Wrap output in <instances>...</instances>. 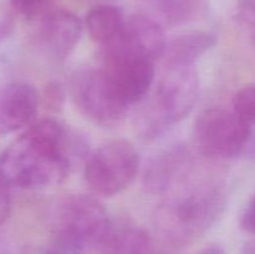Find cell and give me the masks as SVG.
Here are the masks:
<instances>
[{"label":"cell","instance_id":"3957f363","mask_svg":"<svg viewBox=\"0 0 255 254\" xmlns=\"http://www.w3.org/2000/svg\"><path fill=\"white\" fill-rule=\"evenodd\" d=\"M199 96V79L194 66H166L156 91L136 117L139 134L157 138L193 111Z\"/></svg>","mask_w":255,"mask_h":254},{"label":"cell","instance_id":"8992f818","mask_svg":"<svg viewBox=\"0 0 255 254\" xmlns=\"http://www.w3.org/2000/svg\"><path fill=\"white\" fill-rule=\"evenodd\" d=\"M252 126L242 121L233 110L212 107L198 116L193 127V141L207 158L229 159L247 148Z\"/></svg>","mask_w":255,"mask_h":254},{"label":"cell","instance_id":"2e32d148","mask_svg":"<svg viewBox=\"0 0 255 254\" xmlns=\"http://www.w3.org/2000/svg\"><path fill=\"white\" fill-rule=\"evenodd\" d=\"M125 22L126 17L124 12L114 5H96L87 12L86 16V27L90 36L101 47L119 36Z\"/></svg>","mask_w":255,"mask_h":254},{"label":"cell","instance_id":"ffe728a7","mask_svg":"<svg viewBox=\"0 0 255 254\" xmlns=\"http://www.w3.org/2000/svg\"><path fill=\"white\" fill-rule=\"evenodd\" d=\"M9 189L10 187L0 177V226H2L11 214V197Z\"/></svg>","mask_w":255,"mask_h":254},{"label":"cell","instance_id":"8fae6325","mask_svg":"<svg viewBox=\"0 0 255 254\" xmlns=\"http://www.w3.org/2000/svg\"><path fill=\"white\" fill-rule=\"evenodd\" d=\"M194 168V156L188 148L172 147L152 161L144 174V184L152 193L166 194L191 179Z\"/></svg>","mask_w":255,"mask_h":254},{"label":"cell","instance_id":"30bf717a","mask_svg":"<svg viewBox=\"0 0 255 254\" xmlns=\"http://www.w3.org/2000/svg\"><path fill=\"white\" fill-rule=\"evenodd\" d=\"M81 31V21L76 15L67 10H52L40 16L36 41L47 56L64 60L77 45Z\"/></svg>","mask_w":255,"mask_h":254},{"label":"cell","instance_id":"277c9868","mask_svg":"<svg viewBox=\"0 0 255 254\" xmlns=\"http://www.w3.org/2000/svg\"><path fill=\"white\" fill-rule=\"evenodd\" d=\"M112 227L106 208L94 197L67 196L54 206L50 254H81L100 247Z\"/></svg>","mask_w":255,"mask_h":254},{"label":"cell","instance_id":"5b68a950","mask_svg":"<svg viewBox=\"0 0 255 254\" xmlns=\"http://www.w3.org/2000/svg\"><path fill=\"white\" fill-rule=\"evenodd\" d=\"M139 169V154L131 142L115 139L102 144L85 164V179L96 196L112 197L128 188Z\"/></svg>","mask_w":255,"mask_h":254},{"label":"cell","instance_id":"ba28073f","mask_svg":"<svg viewBox=\"0 0 255 254\" xmlns=\"http://www.w3.org/2000/svg\"><path fill=\"white\" fill-rule=\"evenodd\" d=\"M167 39L161 24L149 15H132L124 29L110 44L102 46V55L146 59L156 62L164 55Z\"/></svg>","mask_w":255,"mask_h":254},{"label":"cell","instance_id":"9a60e30c","mask_svg":"<svg viewBox=\"0 0 255 254\" xmlns=\"http://www.w3.org/2000/svg\"><path fill=\"white\" fill-rule=\"evenodd\" d=\"M149 16L161 24L183 25L201 19L207 11V0H143Z\"/></svg>","mask_w":255,"mask_h":254},{"label":"cell","instance_id":"5bb4252c","mask_svg":"<svg viewBox=\"0 0 255 254\" xmlns=\"http://www.w3.org/2000/svg\"><path fill=\"white\" fill-rule=\"evenodd\" d=\"M102 254H157L154 244L143 229L131 224L115 226L99 247Z\"/></svg>","mask_w":255,"mask_h":254},{"label":"cell","instance_id":"7c38bea8","mask_svg":"<svg viewBox=\"0 0 255 254\" xmlns=\"http://www.w3.org/2000/svg\"><path fill=\"white\" fill-rule=\"evenodd\" d=\"M39 111V94L25 82H11L0 89V134L27 128Z\"/></svg>","mask_w":255,"mask_h":254},{"label":"cell","instance_id":"4fadbf2b","mask_svg":"<svg viewBox=\"0 0 255 254\" xmlns=\"http://www.w3.org/2000/svg\"><path fill=\"white\" fill-rule=\"evenodd\" d=\"M216 35L207 31H192L174 37L164 51L166 66H194V62L216 46Z\"/></svg>","mask_w":255,"mask_h":254},{"label":"cell","instance_id":"44dd1931","mask_svg":"<svg viewBox=\"0 0 255 254\" xmlns=\"http://www.w3.org/2000/svg\"><path fill=\"white\" fill-rule=\"evenodd\" d=\"M241 226L247 233L255 236V194L249 201L241 218Z\"/></svg>","mask_w":255,"mask_h":254},{"label":"cell","instance_id":"d6986e66","mask_svg":"<svg viewBox=\"0 0 255 254\" xmlns=\"http://www.w3.org/2000/svg\"><path fill=\"white\" fill-rule=\"evenodd\" d=\"M12 7L0 2V42L5 41L12 34L15 27V19Z\"/></svg>","mask_w":255,"mask_h":254},{"label":"cell","instance_id":"6da1fadb","mask_svg":"<svg viewBox=\"0 0 255 254\" xmlns=\"http://www.w3.org/2000/svg\"><path fill=\"white\" fill-rule=\"evenodd\" d=\"M81 139L55 119H42L0 154V177L10 188L44 189L61 184L77 156Z\"/></svg>","mask_w":255,"mask_h":254},{"label":"cell","instance_id":"e0dca14e","mask_svg":"<svg viewBox=\"0 0 255 254\" xmlns=\"http://www.w3.org/2000/svg\"><path fill=\"white\" fill-rule=\"evenodd\" d=\"M232 110L247 125H255V85L244 87L237 92Z\"/></svg>","mask_w":255,"mask_h":254},{"label":"cell","instance_id":"9c48e42d","mask_svg":"<svg viewBox=\"0 0 255 254\" xmlns=\"http://www.w3.org/2000/svg\"><path fill=\"white\" fill-rule=\"evenodd\" d=\"M102 70L127 105L142 101L154 81V61L127 56L104 57Z\"/></svg>","mask_w":255,"mask_h":254},{"label":"cell","instance_id":"52a82bcc","mask_svg":"<svg viewBox=\"0 0 255 254\" xmlns=\"http://www.w3.org/2000/svg\"><path fill=\"white\" fill-rule=\"evenodd\" d=\"M70 94L80 111L102 126L120 124L128 110L102 69L75 72L70 80Z\"/></svg>","mask_w":255,"mask_h":254},{"label":"cell","instance_id":"7a4b0ae2","mask_svg":"<svg viewBox=\"0 0 255 254\" xmlns=\"http://www.w3.org/2000/svg\"><path fill=\"white\" fill-rule=\"evenodd\" d=\"M224 203L218 184L188 179L166 193L157 209V228L172 243L187 244L206 233L222 213Z\"/></svg>","mask_w":255,"mask_h":254},{"label":"cell","instance_id":"ac0fdd59","mask_svg":"<svg viewBox=\"0 0 255 254\" xmlns=\"http://www.w3.org/2000/svg\"><path fill=\"white\" fill-rule=\"evenodd\" d=\"M52 0H10V6L25 19L40 17L47 11Z\"/></svg>","mask_w":255,"mask_h":254},{"label":"cell","instance_id":"7402d4cb","mask_svg":"<svg viewBox=\"0 0 255 254\" xmlns=\"http://www.w3.org/2000/svg\"><path fill=\"white\" fill-rule=\"evenodd\" d=\"M196 254H226V252H224V249L221 248L219 246H209L206 247L204 249H202V251H199L198 253Z\"/></svg>","mask_w":255,"mask_h":254}]
</instances>
